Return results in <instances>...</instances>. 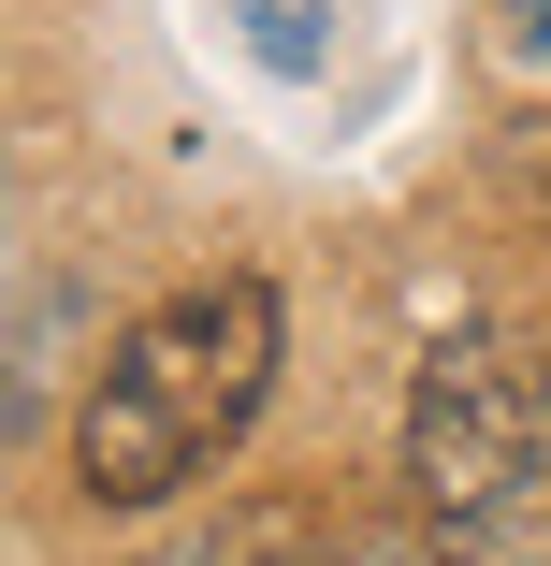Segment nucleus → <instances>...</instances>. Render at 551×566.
Returning <instances> with one entry per match:
<instances>
[{
  "mask_svg": "<svg viewBox=\"0 0 551 566\" xmlns=\"http://www.w3.org/2000/svg\"><path fill=\"white\" fill-rule=\"evenodd\" d=\"M276 349H290V319H276V276H262V262L174 276L117 349L87 364V392H73V509L131 523V509L189 494L218 450L262 421Z\"/></svg>",
  "mask_w": 551,
  "mask_h": 566,
  "instance_id": "f257e3e1",
  "label": "nucleus"
},
{
  "mask_svg": "<svg viewBox=\"0 0 551 566\" xmlns=\"http://www.w3.org/2000/svg\"><path fill=\"white\" fill-rule=\"evenodd\" d=\"M451 566H551V509H508V523L451 537Z\"/></svg>",
  "mask_w": 551,
  "mask_h": 566,
  "instance_id": "20e7f679",
  "label": "nucleus"
},
{
  "mask_svg": "<svg viewBox=\"0 0 551 566\" xmlns=\"http://www.w3.org/2000/svg\"><path fill=\"white\" fill-rule=\"evenodd\" d=\"M537 480H551V392H537V364L508 349V334H435L421 378H406V494H421V523L479 537V523L537 509Z\"/></svg>",
  "mask_w": 551,
  "mask_h": 566,
  "instance_id": "f03ea898",
  "label": "nucleus"
},
{
  "mask_svg": "<svg viewBox=\"0 0 551 566\" xmlns=\"http://www.w3.org/2000/svg\"><path fill=\"white\" fill-rule=\"evenodd\" d=\"M174 566H349V537L305 494H247V509H218V537H189Z\"/></svg>",
  "mask_w": 551,
  "mask_h": 566,
  "instance_id": "7ed1b4c3",
  "label": "nucleus"
},
{
  "mask_svg": "<svg viewBox=\"0 0 551 566\" xmlns=\"http://www.w3.org/2000/svg\"><path fill=\"white\" fill-rule=\"evenodd\" d=\"M508 15H522V30H551V0H508Z\"/></svg>",
  "mask_w": 551,
  "mask_h": 566,
  "instance_id": "423d86ee",
  "label": "nucleus"
},
{
  "mask_svg": "<svg viewBox=\"0 0 551 566\" xmlns=\"http://www.w3.org/2000/svg\"><path fill=\"white\" fill-rule=\"evenodd\" d=\"M349 566H421V552H392V537H378V552H349Z\"/></svg>",
  "mask_w": 551,
  "mask_h": 566,
  "instance_id": "39448f33",
  "label": "nucleus"
}]
</instances>
